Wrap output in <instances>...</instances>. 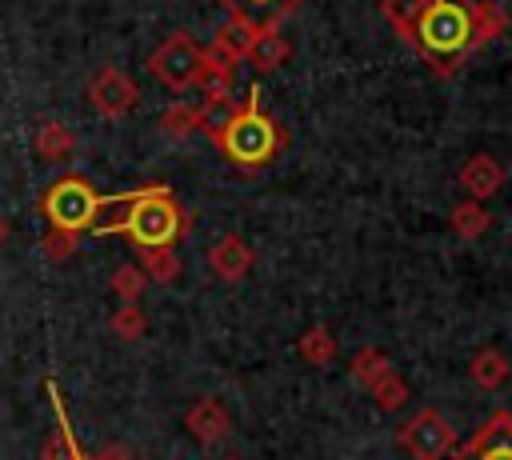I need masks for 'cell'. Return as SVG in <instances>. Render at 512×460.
<instances>
[{"label": "cell", "mask_w": 512, "mask_h": 460, "mask_svg": "<svg viewBox=\"0 0 512 460\" xmlns=\"http://www.w3.org/2000/svg\"><path fill=\"white\" fill-rule=\"evenodd\" d=\"M508 32V12L492 0H420L396 28L436 76H452L476 48Z\"/></svg>", "instance_id": "obj_1"}, {"label": "cell", "mask_w": 512, "mask_h": 460, "mask_svg": "<svg viewBox=\"0 0 512 460\" xmlns=\"http://www.w3.org/2000/svg\"><path fill=\"white\" fill-rule=\"evenodd\" d=\"M192 216L176 200L168 184H144L124 196H104V212L96 220V236H128L136 248H176L180 236H188Z\"/></svg>", "instance_id": "obj_2"}, {"label": "cell", "mask_w": 512, "mask_h": 460, "mask_svg": "<svg viewBox=\"0 0 512 460\" xmlns=\"http://www.w3.org/2000/svg\"><path fill=\"white\" fill-rule=\"evenodd\" d=\"M208 132H212L216 148H220L236 168H248V172L272 164V160L280 156V148H284L280 124L260 108V88H248L244 104L228 108V116L216 120Z\"/></svg>", "instance_id": "obj_3"}, {"label": "cell", "mask_w": 512, "mask_h": 460, "mask_svg": "<svg viewBox=\"0 0 512 460\" xmlns=\"http://www.w3.org/2000/svg\"><path fill=\"white\" fill-rule=\"evenodd\" d=\"M40 212L48 220V228H64V232H92L100 212H104V196L84 180V176H60L56 184H48V192L40 196Z\"/></svg>", "instance_id": "obj_4"}, {"label": "cell", "mask_w": 512, "mask_h": 460, "mask_svg": "<svg viewBox=\"0 0 512 460\" xmlns=\"http://www.w3.org/2000/svg\"><path fill=\"white\" fill-rule=\"evenodd\" d=\"M148 72L168 88V92H192L204 80V48L188 32H172L156 44L148 56Z\"/></svg>", "instance_id": "obj_5"}, {"label": "cell", "mask_w": 512, "mask_h": 460, "mask_svg": "<svg viewBox=\"0 0 512 460\" xmlns=\"http://www.w3.org/2000/svg\"><path fill=\"white\" fill-rule=\"evenodd\" d=\"M396 444H400L412 460H448V452L456 448V432H452V424H448L440 412L420 408V412H412V416L400 424Z\"/></svg>", "instance_id": "obj_6"}, {"label": "cell", "mask_w": 512, "mask_h": 460, "mask_svg": "<svg viewBox=\"0 0 512 460\" xmlns=\"http://www.w3.org/2000/svg\"><path fill=\"white\" fill-rule=\"evenodd\" d=\"M448 460H512V412H492L464 444L448 452Z\"/></svg>", "instance_id": "obj_7"}, {"label": "cell", "mask_w": 512, "mask_h": 460, "mask_svg": "<svg viewBox=\"0 0 512 460\" xmlns=\"http://www.w3.org/2000/svg\"><path fill=\"white\" fill-rule=\"evenodd\" d=\"M136 100H140V92H136L132 76L120 72V68H100V72L88 80V104H92L96 116H104V120H124V116L136 108Z\"/></svg>", "instance_id": "obj_8"}, {"label": "cell", "mask_w": 512, "mask_h": 460, "mask_svg": "<svg viewBox=\"0 0 512 460\" xmlns=\"http://www.w3.org/2000/svg\"><path fill=\"white\" fill-rule=\"evenodd\" d=\"M256 24H248V20H236V16H228L224 24H220V32H216V40L204 48V56L208 60H216V64H224V68H236L240 60H248V48H252V40H256Z\"/></svg>", "instance_id": "obj_9"}, {"label": "cell", "mask_w": 512, "mask_h": 460, "mask_svg": "<svg viewBox=\"0 0 512 460\" xmlns=\"http://www.w3.org/2000/svg\"><path fill=\"white\" fill-rule=\"evenodd\" d=\"M208 264H212V272H216L220 280L236 284V280H244V276L252 272L256 256H252L248 240H240L236 232H224V236L212 244V252H208Z\"/></svg>", "instance_id": "obj_10"}, {"label": "cell", "mask_w": 512, "mask_h": 460, "mask_svg": "<svg viewBox=\"0 0 512 460\" xmlns=\"http://www.w3.org/2000/svg\"><path fill=\"white\" fill-rule=\"evenodd\" d=\"M460 188H464L472 200H488V196H496V192L504 188V168H500V160L488 156V152L468 156L464 168H460Z\"/></svg>", "instance_id": "obj_11"}, {"label": "cell", "mask_w": 512, "mask_h": 460, "mask_svg": "<svg viewBox=\"0 0 512 460\" xmlns=\"http://www.w3.org/2000/svg\"><path fill=\"white\" fill-rule=\"evenodd\" d=\"M184 428L200 440V444H220L228 432H232V416H228V408L220 404V400H196L192 408H188V416H184Z\"/></svg>", "instance_id": "obj_12"}, {"label": "cell", "mask_w": 512, "mask_h": 460, "mask_svg": "<svg viewBox=\"0 0 512 460\" xmlns=\"http://www.w3.org/2000/svg\"><path fill=\"white\" fill-rule=\"evenodd\" d=\"M228 8V16L248 20L256 28H280L284 16H292L304 0H220Z\"/></svg>", "instance_id": "obj_13"}, {"label": "cell", "mask_w": 512, "mask_h": 460, "mask_svg": "<svg viewBox=\"0 0 512 460\" xmlns=\"http://www.w3.org/2000/svg\"><path fill=\"white\" fill-rule=\"evenodd\" d=\"M48 400H52V412H56V432L44 440L40 448V460H76L80 456V444L72 436V424H68V412H64V400L56 392V384L48 380Z\"/></svg>", "instance_id": "obj_14"}, {"label": "cell", "mask_w": 512, "mask_h": 460, "mask_svg": "<svg viewBox=\"0 0 512 460\" xmlns=\"http://www.w3.org/2000/svg\"><path fill=\"white\" fill-rule=\"evenodd\" d=\"M200 128H212V116H208L200 104L176 100V104H168V108L160 112V132H164V136L184 140V136H192V132H200Z\"/></svg>", "instance_id": "obj_15"}, {"label": "cell", "mask_w": 512, "mask_h": 460, "mask_svg": "<svg viewBox=\"0 0 512 460\" xmlns=\"http://www.w3.org/2000/svg\"><path fill=\"white\" fill-rule=\"evenodd\" d=\"M488 224H492V212H488L480 200H460V204L452 208V216H448V228H452L460 240H480V236L488 232Z\"/></svg>", "instance_id": "obj_16"}, {"label": "cell", "mask_w": 512, "mask_h": 460, "mask_svg": "<svg viewBox=\"0 0 512 460\" xmlns=\"http://www.w3.org/2000/svg\"><path fill=\"white\" fill-rule=\"evenodd\" d=\"M248 60L260 68V72H272L288 60V40L280 36V28H260L252 48H248Z\"/></svg>", "instance_id": "obj_17"}, {"label": "cell", "mask_w": 512, "mask_h": 460, "mask_svg": "<svg viewBox=\"0 0 512 460\" xmlns=\"http://www.w3.org/2000/svg\"><path fill=\"white\" fill-rule=\"evenodd\" d=\"M468 376H472L480 388H500V384L512 376V364L504 360V352L480 348V352L472 356V364H468Z\"/></svg>", "instance_id": "obj_18"}, {"label": "cell", "mask_w": 512, "mask_h": 460, "mask_svg": "<svg viewBox=\"0 0 512 460\" xmlns=\"http://www.w3.org/2000/svg\"><path fill=\"white\" fill-rule=\"evenodd\" d=\"M72 148H76V136L68 132V124L44 120V124L36 128V152H40L44 160H68Z\"/></svg>", "instance_id": "obj_19"}, {"label": "cell", "mask_w": 512, "mask_h": 460, "mask_svg": "<svg viewBox=\"0 0 512 460\" xmlns=\"http://www.w3.org/2000/svg\"><path fill=\"white\" fill-rule=\"evenodd\" d=\"M336 348H340V344H336V336H332L324 324H312V328L300 336V344H296V352H300L312 368H328V364L336 360Z\"/></svg>", "instance_id": "obj_20"}, {"label": "cell", "mask_w": 512, "mask_h": 460, "mask_svg": "<svg viewBox=\"0 0 512 460\" xmlns=\"http://www.w3.org/2000/svg\"><path fill=\"white\" fill-rule=\"evenodd\" d=\"M140 268L152 284H172L180 276V256L176 248H140Z\"/></svg>", "instance_id": "obj_21"}, {"label": "cell", "mask_w": 512, "mask_h": 460, "mask_svg": "<svg viewBox=\"0 0 512 460\" xmlns=\"http://www.w3.org/2000/svg\"><path fill=\"white\" fill-rule=\"evenodd\" d=\"M368 392H372V400H376L384 412H396V408L408 400V384H404V376H400L396 368H388L384 376H376V380L368 384Z\"/></svg>", "instance_id": "obj_22"}, {"label": "cell", "mask_w": 512, "mask_h": 460, "mask_svg": "<svg viewBox=\"0 0 512 460\" xmlns=\"http://www.w3.org/2000/svg\"><path fill=\"white\" fill-rule=\"evenodd\" d=\"M144 284H148V276L140 264H120L112 272V296H120V304H136L144 296Z\"/></svg>", "instance_id": "obj_23"}, {"label": "cell", "mask_w": 512, "mask_h": 460, "mask_svg": "<svg viewBox=\"0 0 512 460\" xmlns=\"http://www.w3.org/2000/svg\"><path fill=\"white\" fill-rule=\"evenodd\" d=\"M388 368H392V360H388L380 348H360V352H356V360H352V380L368 388V384H372L376 376H384Z\"/></svg>", "instance_id": "obj_24"}, {"label": "cell", "mask_w": 512, "mask_h": 460, "mask_svg": "<svg viewBox=\"0 0 512 460\" xmlns=\"http://www.w3.org/2000/svg\"><path fill=\"white\" fill-rule=\"evenodd\" d=\"M108 324H112V332H116L120 340H140L144 328H148V316L140 312V304H120Z\"/></svg>", "instance_id": "obj_25"}, {"label": "cell", "mask_w": 512, "mask_h": 460, "mask_svg": "<svg viewBox=\"0 0 512 460\" xmlns=\"http://www.w3.org/2000/svg\"><path fill=\"white\" fill-rule=\"evenodd\" d=\"M76 244H80V236H76V232H64V228H48V232L40 236V252H44L48 260H68V256L76 252Z\"/></svg>", "instance_id": "obj_26"}, {"label": "cell", "mask_w": 512, "mask_h": 460, "mask_svg": "<svg viewBox=\"0 0 512 460\" xmlns=\"http://www.w3.org/2000/svg\"><path fill=\"white\" fill-rule=\"evenodd\" d=\"M100 460H136V456H132V448H124V444H108V448L100 452Z\"/></svg>", "instance_id": "obj_27"}, {"label": "cell", "mask_w": 512, "mask_h": 460, "mask_svg": "<svg viewBox=\"0 0 512 460\" xmlns=\"http://www.w3.org/2000/svg\"><path fill=\"white\" fill-rule=\"evenodd\" d=\"M4 240H8V220L0 216V244H4Z\"/></svg>", "instance_id": "obj_28"}, {"label": "cell", "mask_w": 512, "mask_h": 460, "mask_svg": "<svg viewBox=\"0 0 512 460\" xmlns=\"http://www.w3.org/2000/svg\"><path fill=\"white\" fill-rule=\"evenodd\" d=\"M76 460H100V456H76Z\"/></svg>", "instance_id": "obj_29"}, {"label": "cell", "mask_w": 512, "mask_h": 460, "mask_svg": "<svg viewBox=\"0 0 512 460\" xmlns=\"http://www.w3.org/2000/svg\"><path fill=\"white\" fill-rule=\"evenodd\" d=\"M224 460H240V456H224Z\"/></svg>", "instance_id": "obj_30"}, {"label": "cell", "mask_w": 512, "mask_h": 460, "mask_svg": "<svg viewBox=\"0 0 512 460\" xmlns=\"http://www.w3.org/2000/svg\"><path fill=\"white\" fill-rule=\"evenodd\" d=\"M136 460H148V456H136Z\"/></svg>", "instance_id": "obj_31"}]
</instances>
